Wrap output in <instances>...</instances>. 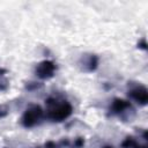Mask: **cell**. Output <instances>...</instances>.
I'll list each match as a JSON object with an SVG mask.
<instances>
[{"label":"cell","mask_w":148,"mask_h":148,"mask_svg":"<svg viewBox=\"0 0 148 148\" xmlns=\"http://www.w3.org/2000/svg\"><path fill=\"white\" fill-rule=\"evenodd\" d=\"M46 104L49 105L46 110V118H49L52 121H62L72 114L73 108L71 103H68L65 99L51 97L46 101Z\"/></svg>","instance_id":"cell-1"},{"label":"cell","mask_w":148,"mask_h":148,"mask_svg":"<svg viewBox=\"0 0 148 148\" xmlns=\"http://www.w3.org/2000/svg\"><path fill=\"white\" fill-rule=\"evenodd\" d=\"M44 113L39 105H30L22 116V125L24 127H34L40 123Z\"/></svg>","instance_id":"cell-2"},{"label":"cell","mask_w":148,"mask_h":148,"mask_svg":"<svg viewBox=\"0 0 148 148\" xmlns=\"http://www.w3.org/2000/svg\"><path fill=\"white\" fill-rule=\"evenodd\" d=\"M56 69H57V66H56V64L53 61H51V60H44V61L39 62L36 66L35 73H36V75L39 79L46 80V79H50V77H52L54 75Z\"/></svg>","instance_id":"cell-3"},{"label":"cell","mask_w":148,"mask_h":148,"mask_svg":"<svg viewBox=\"0 0 148 148\" xmlns=\"http://www.w3.org/2000/svg\"><path fill=\"white\" fill-rule=\"evenodd\" d=\"M128 97L135 101L140 105H146L148 102V91L147 88L142 84H136L128 90Z\"/></svg>","instance_id":"cell-4"},{"label":"cell","mask_w":148,"mask_h":148,"mask_svg":"<svg viewBox=\"0 0 148 148\" xmlns=\"http://www.w3.org/2000/svg\"><path fill=\"white\" fill-rule=\"evenodd\" d=\"M128 110H132V105L128 101L116 98L113 99L112 104L110 105V113L116 114V116H121L123 113L127 112Z\"/></svg>","instance_id":"cell-5"},{"label":"cell","mask_w":148,"mask_h":148,"mask_svg":"<svg viewBox=\"0 0 148 148\" xmlns=\"http://www.w3.org/2000/svg\"><path fill=\"white\" fill-rule=\"evenodd\" d=\"M97 64H98V58H97L96 56H94V54L89 56L88 59L83 61L84 67H87V71H89V72L95 71L96 67H97Z\"/></svg>","instance_id":"cell-6"},{"label":"cell","mask_w":148,"mask_h":148,"mask_svg":"<svg viewBox=\"0 0 148 148\" xmlns=\"http://www.w3.org/2000/svg\"><path fill=\"white\" fill-rule=\"evenodd\" d=\"M121 146L124 147V148H147L146 146H142V145H140L135 139H133V138H127V139H125V141L121 143Z\"/></svg>","instance_id":"cell-7"},{"label":"cell","mask_w":148,"mask_h":148,"mask_svg":"<svg viewBox=\"0 0 148 148\" xmlns=\"http://www.w3.org/2000/svg\"><path fill=\"white\" fill-rule=\"evenodd\" d=\"M7 112H8L7 108H6V106H3V105H0V118L5 117V116L7 114Z\"/></svg>","instance_id":"cell-8"},{"label":"cell","mask_w":148,"mask_h":148,"mask_svg":"<svg viewBox=\"0 0 148 148\" xmlns=\"http://www.w3.org/2000/svg\"><path fill=\"white\" fill-rule=\"evenodd\" d=\"M103 148H113V147H112V146H104Z\"/></svg>","instance_id":"cell-9"},{"label":"cell","mask_w":148,"mask_h":148,"mask_svg":"<svg viewBox=\"0 0 148 148\" xmlns=\"http://www.w3.org/2000/svg\"><path fill=\"white\" fill-rule=\"evenodd\" d=\"M2 73H5V71H3V69H1V68H0V75H2Z\"/></svg>","instance_id":"cell-10"}]
</instances>
